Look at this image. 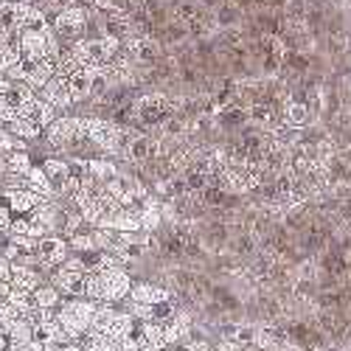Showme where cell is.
<instances>
[{"instance_id":"obj_29","label":"cell","mask_w":351,"mask_h":351,"mask_svg":"<svg viewBox=\"0 0 351 351\" xmlns=\"http://www.w3.org/2000/svg\"><path fill=\"white\" fill-rule=\"evenodd\" d=\"M60 351H84L79 343H71V346H65V348H60Z\"/></svg>"},{"instance_id":"obj_11","label":"cell","mask_w":351,"mask_h":351,"mask_svg":"<svg viewBox=\"0 0 351 351\" xmlns=\"http://www.w3.org/2000/svg\"><path fill=\"white\" fill-rule=\"evenodd\" d=\"M43 99L56 110V107H71L73 104V96H71V87H68V79L56 76L45 90H43Z\"/></svg>"},{"instance_id":"obj_7","label":"cell","mask_w":351,"mask_h":351,"mask_svg":"<svg viewBox=\"0 0 351 351\" xmlns=\"http://www.w3.org/2000/svg\"><path fill=\"white\" fill-rule=\"evenodd\" d=\"M51 284L68 298H84V284H87V273H76V270H65L56 267L51 276Z\"/></svg>"},{"instance_id":"obj_16","label":"cell","mask_w":351,"mask_h":351,"mask_svg":"<svg viewBox=\"0 0 351 351\" xmlns=\"http://www.w3.org/2000/svg\"><path fill=\"white\" fill-rule=\"evenodd\" d=\"M43 171L48 174V180L53 183V189H60V186L71 178V160H62V158H48V160H43Z\"/></svg>"},{"instance_id":"obj_23","label":"cell","mask_w":351,"mask_h":351,"mask_svg":"<svg viewBox=\"0 0 351 351\" xmlns=\"http://www.w3.org/2000/svg\"><path fill=\"white\" fill-rule=\"evenodd\" d=\"M68 245H71L73 250H82V253H93V250H99V247H96V239H93V233H73Z\"/></svg>"},{"instance_id":"obj_28","label":"cell","mask_w":351,"mask_h":351,"mask_svg":"<svg viewBox=\"0 0 351 351\" xmlns=\"http://www.w3.org/2000/svg\"><path fill=\"white\" fill-rule=\"evenodd\" d=\"M9 292H12V287H9V284H3V281H0V298H6Z\"/></svg>"},{"instance_id":"obj_15","label":"cell","mask_w":351,"mask_h":351,"mask_svg":"<svg viewBox=\"0 0 351 351\" xmlns=\"http://www.w3.org/2000/svg\"><path fill=\"white\" fill-rule=\"evenodd\" d=\"M34 304L43 312H56L62 306V292L56 289L53 284H43L40 289H34Z\"/></svg>"},{"instance_id":"obj_5","label":"cell","mask_w":351,"mask_h":351,"mask_svg":"<svg viewBox=\"0 0 351 351\" xmlns=\"http://www.w3.org/2000/svg\"><path fill=\"white\" fill-rule=\"evenodd\" d=\"M101 278H104V304H119V301L130 298L132 278H130V273L124 267L101 270Z\"/></svg>"},{"instance_id":"obj_13","label":"cell","mask_w":351,"mask_h":351,"mask_svg":"<svg viewBox=\"0 0 351 351\" xmlns=\"http://www.w3.org/2000/svg\"><path fill=\"white\" fill-rule=\"evenodd\" d=\"M250 119H247V107L242 104H228V107H219L217 110V124L222 130H237V127H245Z\"/></svg>"},{"instance_id":"obj_19","label":"cell","mask_w":351,"mask_h":351,"mask_svg":"<svg viewBox=\"0 0 351 351\" xmlns=\"http://www.w3.org/2000/svg\"><path fill=\"white\" fill-rule=\"evenodd\" d=\"M217 25L222 32H230V28H239L242 25V9L233 6V3H225L217 9Z\"/></svg>"},{"instance_id":"obj_26","label":"cell","mask_w":351,"mask_h":351,"mask_svg":"<svg viewBox=\"0 0 351 351\" xmlns=\"http://www.w3.org/2000/svg\"><path fill=\"white\" fill-rule=\"evenodd\" d=\"M191 351H217L208 340H194V346H191Z\"/></svg>"},{"instance_id":"obj_2","label":"cell","mask_w":351,"mask_h":351,"mask_svg":"<svg viewBox=\"0 0 351 351\" xmlns=\"http://www.w3.org/2000/svg\"><path fill=\"white\" fill-rule=\"evenodd\" d=\"M87 14L90 12H87L84 6H76V3H71L65 12L56 14V28L53 32L60 34V40H65V45L82 40V28L87 25Z\"/></svg>"},{"instance_id":"obj_20","label":"cell","mask_w":351,"mask_h":351,"mask_svg":"<svg viewBox=\"0 0 351 351\" xmlns=\"http://www.w3.org/2000/svg\"><path fill=\"white\" fill-rule=\"evenodd\" d=\"M115 312L110 304H99V309H96V317H93V324H90V329L93 332H101V335H107L110 337V332H112V324H115Z\"/></svg>"},{"instance_id":"obj_6","label":"cell","mask_w":351,"mask_h":351,"mask_svg":"<svg viewBox=\"0 0 351 351\" xmlns=\"http://www.w3.org/2000/svg\"><path fill=\"white\" fill-rule=\"evenodd\" d=\"M68 250L71 245L62 239V237H43L37 239V261L40 267H62L68 261Z\"/></svg>"},{"instance_id":"obj_10","label":"cell","mask_w":351,"mask_h":351,"mask_svg":"<svg viewBox=\"0 0 351 351\" xmlns=\"http://www.w3.org/2000/svg\"><path fill=\"white\" fill-rule=\"evenodd\" d=\"M12 289H23V292H34L40 289L45 281L40 276L37 267H25V265H12Z\"/></svg>"},{"instance_id":"obj_18","label":"cell","mask_w":351,"mask_h":351,"mask_svg":"<svg viewBox=\"0 0 351 351\" xmlns=\"http://www.w3.org/2000/svg\"><path fill=\"white\" fill-rule=\"evenodd\" d=\"M87 169H90V178L101 186H107L115 174H119V169H115V163L110 160H101V158H93V160H87Z\"/></svg>"},{"instance_id":"obj_27","label":"cell","mask_w":351,"mask_h":351,"mask_svg":"<svg viewBox=\"0 0 351 351\" xmlns=\"http://www.w3.org/2000/svg\"><path fill=\"white\" fill-rule=\"evenodd\" d=\"M12 348V343H9V335L3 332V329H0V351H9Z\"/></svg>"},{"instance_id":"obj_22","label":"cell","mask_w":351,"mask_h":351,"mask_svg":"<svg viewBox=\"0 0 351 351\" xmlns=\"http://www.w3.org/2000/svg\"><path fill=\"white\" fill-rule=\"evenodd\" d=\"M284 124H289V127H304V124H306V107L298 104V101H289V104L284 107Z\"/></svg>"},{"instance_id":"obj_30","label":"cell","mask_w":351,"mask_h":351,"mask_svg":"<svg viewBox=\"0 0 351 351\" xmlns=\"http://www.w3.org/2000/svg\"><path fill=\"white\" fill-rule=\"evenodd\" d=\"M9 351H23V348H9Z\"/></svg>"},{"instance_id":"obj_9","label":"cell","mask_w":351,"mask_h":351,"mask_svg":"<svg viewBox=\"0 0 351 351\" xmlns=\"http://www.w3.org/2000/svg\"><path fill=\"white\" fill-rule=\"evenodd\" d=\"M130 301H132V306H155L160 301H171V289L149 284V281H141V284H132Z\"/></svg>"},{"instance_id":"obj_21","label":"cell","mask_w":351,"mask_h":351,"mask_svg":"<svg viewBox=\"0 0 351 351\" xmlns=\"http://www.w3.org/2000/svg\"><path fill=\"white\" fill-rule=\"evenodd\" d=\"M6 130H9L17 141H34V138H40V135H43V130H40L37 124H32L28 119H23V115H20V119H14Z\"/></svg>"},{"instance_id":"obj_8","label":"cell","mask_w":351,"mask_h":351,"mask_svg":"<svg viewBox=\"0 0 351 351\" xmlns=\"http://www.w3.org/2000/svg\"><path fill=\"white\" fill-rule=\"evenodd\" d=\"M96 73H99V68L84 65V68H79L76 73H71V76H68V87H71L73 101H90V99H93Z\"/></svg>"},{"instance_id":"obj_14","label":"cell","mask_w":351,"mask_h":351,"mask_svg":"<svg viewBox=\"0 0 351 351\" xmlns=\"http://www.w3.org/2000/svg\"><path fill=\"white\" fill-rule=\"evenodd\" d=\"M23 119H28L32 124H37L40 130H48V127L56 121V110H53L45 99H37L32 107H28V110L23 112Z\"/></svg>"},{"instance_id":"obj_12","label":"cell","mask_w":351,"mask_h":351,"mask_svg":"<svg viewBox=\"0 0 351 351\" xmlns=\"http://www.w3.org/2000/svg\"><path fill=\"white\" fill-rule=\"evenodd\" d=\"M25 189L34 191V194L43 197V199H53V197H56V189H53V183L48 180V174L43 171V166H34L32 171L25 174Z\"/></svg>"},{"instance_id":"obj_3","label":"cell","mask_w":351,"mask_h":351,"mask_svg":"<svg viewBox=\"0 0 351 351\" xmlns=\"http://www.w3.org/2000/svg\"><path fill=\"white\" fill-rule=\"evenodd\" d=\"M127 141H124V149L121 155L138 166H146L149 160L158 158V141H152L149 135H143V132H132V130H124Z\"/></svg>"},{"instance_id":"obj_1","label":"cell","mask_w":351,"mask_h":351,"mask_svg":"<svg viewBox=\"0 0 351 351\" xmlns=\"http://www.w3.org/2000/svg\"><path fill=\"white\" fill-rule=\"evenodd\" d=\"M96 309L99 304L96 301H87V298H73L68 304H62L56 309V320H60V326L79 343L87 332H90V324L96 317Z\"/></svg>"},{"instance_id":"obj_24","label":"cell","mask_w":351,"mask_h":351,"mask_svg":"<svg viewBox=\"0 0 351 351\" xmlns=\"http://www.w3.org/2000/svg\"><path fill=\"white\" fill-rule=\"evenodd\" d=\"M20 315L12 309V304L6 301V298H0V326H9L12 320H17Z\"/></svg>"},{"instance_id":"obj_25","label":"cell","mask_w":351,"mask_h":351,"mask_svg":"<svg viewBox=\"0 0 351 351\" xmlns=\"http://www.w3.org/2000/svg\"><path fill=\"white\" fill-rule=\"evenodd\" d=\"M0 281H3V284L12 281V261H9L6 256H0ZM9 287H12V284H9Z\"/></svg>"},{"instance_id":"obj_4","label":"cell","mask_w":351,"mask_h":351,"mask_svg":"<svg viewBox=\"0 0 351 351\" xmlns=\"http://www.w3.org/2000/svg\"><path fill=\"white\" fill-rule=\"evenodd\" d=\"M79 138H82V132H79V119H56V121L48 127V132H45L48 146H51V149H60V152H68Z\"/></svg>"},{"instance_id":"obj_17","label":"cell","mask_w":351,"mask_h":351,"mask_svg":"<svg viewBox=\"0 0 351 351\" xmlns=\"http://www.w3.org/2000/svg\"><path fill=\"white\" fill-rule=\"evenodd\" d=\"M3 163H6V174H12V178H23V180H25V174L34 169V166H32V158H28V152H25V149L6 155V160H3Z\"/></svg>"}]
</instances>
